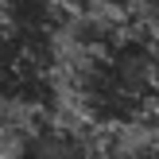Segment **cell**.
<instances>
[{
    "mask_svg": "<svg viewBox=\"0 0 159 159\" xmlns=\"http://www.w3.org/2000/svg\"><path fill=\"white\" fill-rule=\"evenodd\" d=\"M78 116L97 132H144L159 120V35L148 23L82 47L66 74Z\"/></svg>",
    "mask_w": 159,
    "mask_h": 159,
    "instance_id": "cell-1",
    "label": "cell"
},
{
    "mask_svg": "<svg viewBox=\"0 0 159 159\" xmlns=\"http://www.w3.org/2000/svg\"><path fill=\"white\" fill-rule=\"evenodd\" d=\"M58 39L0 16V109L47 113L58 101Z\"/></svg>",
    "mask_w": 159,
    "mask_h": 159,
    "instance_id": "cell-2",
    "label": "cell"
},
{
    "mask_svg": "<svg viewBox=\"0 0 159 159\" xmlns=\"http://www.w3.org/2000/svg\"><path fill=\"white\" fill-rule=\"evenodd\" d=\"M4 159H109V155L93 144L89 132L74 128V124L47 120L43 113H35V120L12 136Z\"/></svg>",
    "mask_w": 159,
    "mask_h": 159,
    "instance_id": "cell-3",
    "label": "cell"
},
{
    "mask_svg": "<svg viewBox=\"0 0 159 159\" xmlns=\"http://www.w3.org/2000/svg\"><path fill=\"white\" fill-rule=\"evenodd\" d=\"M124 159H159V132H148L144 140H136L124 152Z\"/></svg>",
    "mask_w": 159,
    "mask_h": 159,
    "instance_id": "cell-4",
    "label": "cell"
}]
</instances>
